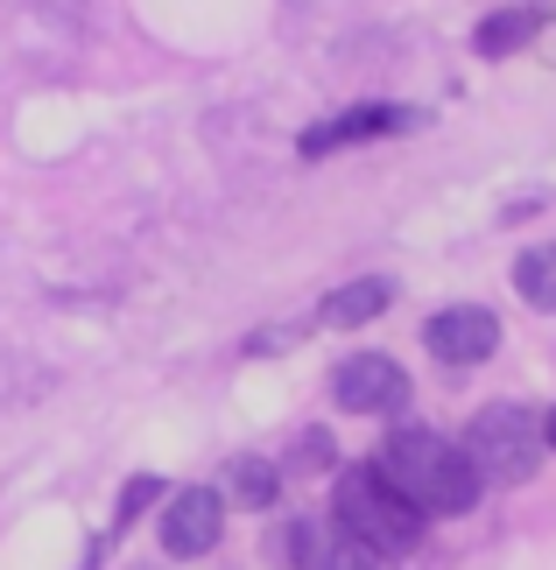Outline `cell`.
<instances>
[{
    "label": "cell",
    "mask_w": 556,
    "mask_h": 570,
    "mask_svg": "<svg viewBox=\"0 0 556 570\" xmlns=\"http://www.w3.org/2000/svg\"><path fill=\"white\" fill-rule=\"evenodd\" d=\"M373 472H381L422 521H430V514H472L479 508L472 458H465L451 436H437V430H394L388 444H381V458H373Z\"/></svg>",
    "instance_id": "6da1fadb"
},
{
    "label": "cell",
    "mask_w": 556,
    "mask_h": 570,
    "mask_svg": "<svg viewBox=\"0 0 556 570\" xmlns=\"http://www.w3.org/2000/svg\"><path fill=\"white\" fill-rule=\"evenodd\" d=\"M331 529L345 542H360L367 557H409L422 542V514L373 465H345L339 493H331Z\"/></svg>",
    "instance_id": "7a4b0ae2"
},
{
    "label": "cell",
    "mask_w": 556,
    "mask_h": 570,
    "mask_svg": "<svg viewBox=\"0 0 556 570\" xmlns=\"http://www.w3.org/2000/svg\"><path fill=\"white\" fill-rule=\"evenodd\" d=\"M458 451L472 458L479 487H521V479H536L543 465V415L521 409V402H494L472 415V430L458 436Z\"/></svg>",
    "instance_id": "3957f363"
},
{
    "label": "cell",
    "mask_w": 556,
    "mask_h": 570,
    "mask_svg": "<svg viewBox=\"0 0 556 570\" xmlns=\"http://www.w3.org/2000/svg\"><path fill=\"white\" fill-rule=\"evenodd\" d=\"M331 402L345 415H394L409 402V374L388 353H352V360H339V374H331Z\"/></svg>",
    "instance_id": "277c9868"
},
{
    "label": "cell",
    "mask_w": 556,
    "mask_h": 570,
    "mask_svg": "<svg viewBox=\"0 0 556 570\" xmlns=\"http://www.w3.org/2000/svg\"><path fill=\"white\" fill-rule=\"evenodd\" d=\"M402 127H422L416 106H388V99H367V106H345V114H331L318 127H303V156L318 163L331 148H360V141H381V135H402Z\"/></svg>",
    "instance_id": "5b68a950"
},
{
    "label": "cell",
    "mask_w": 556,
    "mask_h": 570,
    "mask_svg": "<svg viewBox=\"0 0 556 570\" xmlns=\"http://www.w3.org/2000/svg\"><path fill=\"white\" fill-rule=\"evenodd\" d=\"M422 345H430L443 366H479V360H494V345H500V317L486 311V303H451V311H437L422 324Z\"/></svg>",
    "instance_id": "8992f818"
},
{
    "label": "cell",
    "mask_w": 556,
    "mask_h": 570,
    "mask_svg": "<svg viewBox=\"0 0 556 570\" xmlns=\"http://www.w3.org/2000/svg\"><path fill=\"white\" fill-rule=\"evenodd\" d=\"M218 529H226V500H218V487H184L163 508V550L169 557H205Z\"/></svg>",
    "instance_id": "52a82bcc"
},
{
    "label": "cell",
    "mask_w": 556,
    "mask_h": 570,
    "mask_svg": "<svg viewBox=\"0 0 556 570\" xmlns=\"http://www.w3.org/2000/svg\"><path fill=\"white\" fill-rule=\"evenodd\" d=\"M388 303H394V282L388 275H360V282H345V289H331L318 317L331 324V332H360V324H373Z\"/></svg>",
    "instance_id": "ba28073f"
},
{
    "label": "cell",
    "mask_w": 556,
    "mask_h": 570,
    "mask_svg": "<svg viewBox=\"0 0 556 570\" xmlns=\"http://www.w3.org/2000/svg\"><path fill=\"white\" fill-rule=\"evenodd\" d=\"M218 500H233V508H275L282 500V465H269V458H233L226 479H218Z\"/></svg>",
    "instance_id": "9c48e42d"
},
{
    "label": "cell",
    "mask_w": 556,
    "mask_h": 570,
    "mask_svg": "<svg viewBox=\"0 0 556 570\" xmlns=\"http://www.w3.org/2000/svg\"><path fill=\"white\" fill-rule=\"evenodd\" d=\"M536 36H543V14H536V8H500V14L479 21L472 50H479V57H515V50H528Z\"/></svg>",
    "instance_id": "30bf717a"
},
{
    "label": "cell",
    "mask_w": 556,
    "mask_h": 570,
    "mask_svg": "<svg viewBox=\"0 0 556 570\" xmlns=\"http://www.w3.org/2000/svg\"><path fill=\"white\" fill-rule=\"evenodd\" d=\"M318 550H324V529L318 521H296V514H289L282 529H269V542H261V557H269L275 570H310Z\"/></svg>",
    "instance_id": "8fae6325"
},
{
    "label": "cell",
    "mask_w": 556,
    "mask_h": 570,
    "mask_svg": "<svg viewBox=\"0 0 556 570\" xmlns=\"http://www.w3.org/2000/svg\"><path fill=\"white\" fill-rule=\"evenodd\" d=\"M515 289H521L528 311H549L556 317V247H528L515 261Z\"/></svg>",
    "instance_id": "7c38bea8"
},
{
    "label": "cell",
    "mask_w": 556,
    "mask_h": 570,
    "mask_svg": "<svg viewBox=\"0 0 556 570\" xmlns=\"http://www.w3.org/2000/svg\"><path fill=\"white\" fill-rule=\"evenodd\" d=\"M310 570H381V557H367L360 542H345V535H324V550L310 557Z\"/></svg>",
    "instance_id": "4fadbf2b"
},
{
    "label": "cell",
    "mask_w": 556,
    "mask_h": 570,
    "mask_svg": "<svg viewBox=\"0 0 556 570\" xmlns=\"http://www.w3.org/2000/svg\"><path fill=\"white\" fill-rule=\"evenodd\" d=\"M543 444H556V409H549V423H543Z\"/></svg>",
    "instance_id": "5bb4252c"
}]
</instances>
